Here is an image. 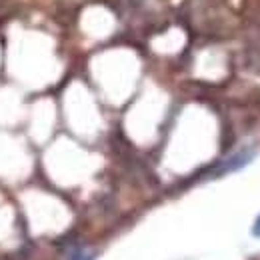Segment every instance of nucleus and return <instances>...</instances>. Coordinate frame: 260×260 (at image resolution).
I'll return each mask as SVG.
<instances>
[{
	"label": "nucleus",
	"instance_id": "f257e3e1",
	"mask_svg": "<svg viewBox=\"0 0 260 260\" xmlns=\"http://www.w3.org/2000/svg\"><path fill=\"white\" fill-rule=\"evenodd\" d=\"M252 158V154L250 152H240V154H236V156H232L230 160H228L222 168H220V174H226L230 170H236V168H242L244 164L248 162Z\"/></svg>",
	"mask_w": 260,
	"mask_h": 260
},
{
	"label": "nucleus",
	"instance_id": "f03ea898",
	"mask_svg": "<svg viewBox=\"0 0 260 260\" xmlns=\"http://www.w3.org/2000/svg\"><path fill=\"white\" fill-rule=\"evenodd\" d=\"M68 260H94V254L86 252L84 248H74V250L68 254Z\"/></svg>",
	"mask_w": 260,
	"mask_h": 260
},
{
	"label": "nucleus",
	"instance_id": "7ed1b4c3",
	"mask_svg": "<svg viewBox=\"0 0 260 260\" xmlns=\"http://www.w3.org/2000/svg\"><path fill=\"white\" fill-rule=\"evenodd\" d=\"M252 234H254L256 238H260V216L254 220V224H252Z\"/></svg>",
	"mask_w": 260,
	"mask_h": 260
}]
</instances>
